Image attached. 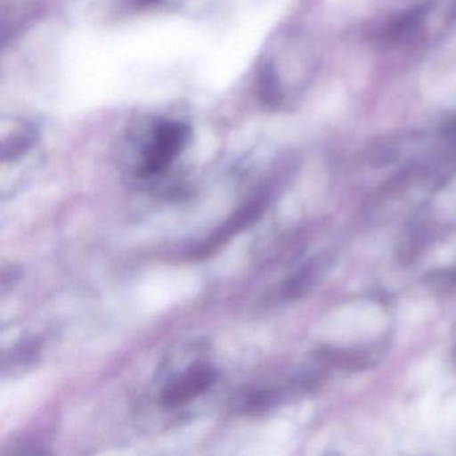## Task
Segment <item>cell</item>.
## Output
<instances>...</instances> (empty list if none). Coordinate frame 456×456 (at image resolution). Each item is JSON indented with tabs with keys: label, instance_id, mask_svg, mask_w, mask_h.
I'll use <instances>...</instances> for the list:
<instances>
[{
	"label": "cell",
	"instance_id": "2",
	"mask_svg": "<svg viewBox=\"0 0 456 456\" xmlns=\"http://www.w3.org/2000/svg\"><path fill=\"white\" fill-rule=\"evenodd\" d=\"M217 373L210 365L196 364L170 380L162 389V407L175 410L189 404L215 384Z\"/></svg>",
	"mask_w": 456,
	"mask_h": 456
},
{
	"label": "cell",
	"instance_id": "3",
	"mask_svg": "<svg viewBox=\"0 0 456 456\" xmlns=\"http://www.w3.org/2000/svg\"><path fill=\"white\" fill-rule=\"evenodd\" d=\"M266 199L265 197H257V199L252 200L248 202L247 205L237 210L228 221L224 223L207 241L200 244L196 249L193 250V257L204 258L209 256L210 253L217 250L221 245L225 244L226 241L232 239L234 234L239 232L244 231L247 226L250 224L255 223L258 220L261 215H263L264 209H265Z\"/></svg>",
	"mask_w": 456,
	"mask_h": 456
},
{
	"label": "cell",
	"instance_id": "5",
	"mask_svg": "<svg viewBox=\"0 0 456 456\" xmlns=\"http://www.w3.org/2000/svg\"><path fill=\"white\" fill-rule=\"evenodd\" d=\"M314 274V265L306 266V268H304L303 271L298 272L295 277H292V279H290L289 281L284 285L285 297H300L301 295L306 293V290L311 288Z\"/></svg>",
	"mask_w": 456,
	"mask_h": 456
},
{
	"label": "cell",
	"instance_id": "1",
	"mask_svg": "<svg viewBox=\"0 0 456 456\" xmlns=\"http://www.w3.org/2000/svg\"><path fill=\"white\" fill-rule=\"evenodd\" d=\"M141 125L138 175L159 177L188 148L193 132L188 122L172 117H153Z\"/></svg>",
	"mask_w": 456,
	"mask_h": 456
},
{
	"label": "cell",
	"instance_id": "4",
	"mask_svg": "<svg viewBox=\"0 0 456 456\" xmlns=\"http://www.w3.org/2000/svg\"><path fill=\"white\" fill-rule=\"evenodd\" d=\"M37 140V130L30 124H22L17 132L12 133L9 141H4L2 159L4 161H14L25 154Z\"/></svg>",
	"mask_w": 456,
	"mask_h": 456
},
{
	"label": "cell",
	"instance_id": "6",
	"mask_svg": "<svg viewBox=\"0 0 456 456\" xmlns=\"http://www.w3.org/2000/svg\"><path fill=\"white\" fill-rule=\"evenodd\" d=\"M138 2H141L142 4H157V2H159V0H138Z\"/></svg>",
	"mask_w": 456,
	"mask_h": 456
}]
</instances>
